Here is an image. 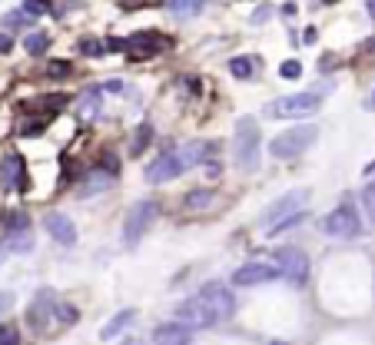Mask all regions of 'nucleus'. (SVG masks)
I'll use <instances>...</instances> for the list:
<instances>
[{
	"label": "nucleus",
	"instance_id": "obj_1",
	"mask_svg": "<svg viewBox=\"0 0 375 345\" xmlns=\"http://www.w3.org/2000/svg\"><path fill=\"white\" fill-rule=\"evenodd\" d=\"M232 160L242 172H256L262 160V130L252 116H242L232 133Z\"/></svg>",
	"mask_w": 375,
	"mask_h": 345
},
{
	"label": "nucleus",
	"instance_id": "obj_2",
	"mask_svg": "<svg viewBox=\"0 0 375 345\" xmlns=\"http://www.w3.org/2000/svg\"><path fill=\"white\" fill-rule=\"evenodd\" d=\"M319 130L312 123H302V126H292V130H286V133H279L276 140L269 143V156H276V160H292V156L306 153L309 146L316 143Z\"/></svg>",
	"mask_w": 375,
	"mask_h": 345
},
{
	"label": "nucleus",
	"instance_id": "obj_3",
	"mask_svg": "<svg viewBox=\"0 0 375 345\" xmlns=\"http://www.w3.org/2000/svg\"><path fill=\"white\" fill-rule=\"evenodd\" d=\"M322 232L329 240H356L362 232V220H359V210L352 202H339L336 210L322 220Z\"/></svg>",
	"mask_w": 375,
	"mask_h": 345
},
{
	"label": "nucleus",
	"instance_id": "obj_4",
	"mask_svg": "<svg viewBox=\"0 0 375 345\" xmlns=\"http://www.w3.org/2000/svg\"><path fill=\"white\" fill-rule=\"evenodd\" d=\"M322 106V96L319 93H289V96H279L266 106V113L272 120H296V116H312Z\"/></svg>",
	"mask_w": 375,
	"mask_h": 345
},
{
	"label": "nucleus",
	"instance_id": "obj_5",
	"mask_svg": "<svg viewBox=\"0 0 375 345\" xmlns=\"http://www.w3.org/2000/svg\"><path fill=\"white\" fill-rule=\"evenodd\" d=\"M156 212H160V206H156L153 200H143V202H136L133 210L126 212V220H123V242L133 249L136 242L146 236V230L153 226L156 220Z\"/></svg>",
	"mask_w": 375,
	"mask_h": 345
},
{
	"label": "nucleus",
	"instance_id": "obj_6",
	"mask_svg": "<svg viewBox=\"0 0 375 345\" xmlns=\"http://www.w3.org/2000/svg\"><path fill=\"white\" fill-rule=\"evenodd\" d=\"M196 296H200V302L212 312L216 322H226V319L236 316V299H232V292L222 286V282H206Z\"/></svg>",
	"mask_w": 375,
	"mask_h": 345
},
{
	"label": "nucleus",
	"instance_id": "obj_7",
	"mask_svg": "<svg viewBox=\"0 0 375 345\" xmlns=\"http://www.w3.org/2000/svg\"><path fill=\"white\" fill-rule=\"evenodd\" d=\"M272 266L279 269V276L289 279L292 286H302V282L309 279V259H306V252L296 249V246H282V249H276Z\"/></svg>",
	"mask_w": 375,
	"mask_h": 345
},
{
	"label": "nucleus",
	"instance_id": "obj_8",
	"mask_svg": "<svg viewBox=\"0 0 375 345\" xmlns=\"http://www.w3.org/2000/svg\"><path fill=\"white\" fill-rule=\"evenodd\" d=\"M272 279H279V269L272 262H246L232 272V286L240 289H252V286H266Z\"/></svg>",
	"mask_w": 375,
	"mask_h": 345
},
{
	"label": "nucleus",
	"instance_id": "obj_9",
	"mask_svg": "<svg viewBox=\"0 0 375 345\" xmlns=\"http://www.w3.org/2000/svg\"><path fill=\"white\" fill-rule=\"evenodd\" d=\"M306 202H309V190H289L286 196H279V200L272 202L269 210H262L260 222L262 226H272V222H279L282 216H289V212L306 210Z\"/></svg>",
	"mask_w": 375,
	"mask_h": 345
},
{
	"label": "nucleus",
	"instance_id": "obj_10",
	"mask_svg": "<svg viewBox=\"0 0 375 345\" xmlns=\"http://www.w3.org/2000/svg\"><path fill=\"white\" fill-rule=\"evenodd\" d=\"M176 322H183V326H190V329L216 326V319H212V312L200 302V296H192V299H186V302L176 306Z\"/></svg>",
	"mask_w": 375,
	"mask_h": 345
},
{
	"label": "nucleus",
	"instance_id": "obj_11",
	"mask_svg": "<svg viewBox=\"0 0 375 345\" xmlns=\"http://www.w3.org/2000/svg\"><path fill=\"white\" fill-rule=\"evenodd\" d=\"M216 153H220V143H212V140H192V143H186V146H180V150H176V156H180L183 170H190V166H200V163H212V160H216Z\"/></svg>",
	"mask_w": 375,
	"mask_h": 345
},
{
	"label": "nucleus",
	"instance_id": "obj_12",
	"mask_svg": "<svg viewBox=\"0 0 375 345\" xmlns=\"http://www.w3.org/2000/svg\"><path fill=\"white\" fill-rule=\"evenodd\" d=\"M183 172V163H180V156H176V150H170V153H160L153 160V163L146 166V182H170L176 180Z\"/></svg>",
	"mask_w": 375,
	"mask_h": 345
},
{
	"label": "nucleus",
	"instance_id": "obj_13",
	"mask_svg": "<svg viewBox=\"0 0 375 345\" xmlns=\"http://www.w3.org/2000/svg\"><path fill=\"white\" fill-rule=\"evenodd\" d=\"M43 230L50 232V240L60 242V246H73L77 242V226L67 212H47L43 216Z\"/></svg>",
	"mask_w": 375,
	"mask_h": 345
},
{
	"label": "nucleus",
	"instance_id": "obj_14",
	"mask_svg": "<svg viewBox=\"0 0 375 345\" xmlns=\"http://www.w3.org/2000/svg\"><path fill=\"white\" fill-rule=\"evenodd\" d=\"M103 110V86H87L83 93L77 96V116L80 123H93Z\"/></svg>",
	"mask_w": 375,
	"mask_h": 345
},
{
	"label": "nucleus",
	"instance_id": "obj_15",
	"mask_svg": "<svg viewBox=\"0 0 375 345\" xmlns=\"http://www.w3.org/2000/svg\"><path fill=\"white\" fill-rule=\"evenodd\" d=\"M156 345H192V329L183 322H163L153 329Z\"/></svg>",
	"mask_w": 375,
	"mask_h": 345
},
{
	"label": "nucleus",
	"instance_id": "obj_16",
	"mask_svg": "<svg viewBox=\"0 0 375 345\" xmlns=\"http://www.w3.org/2000/svg\"><path fill=\"white\" fill-rule=\"evenodd\" d=\"M110 186H113V172L103 170V166H96L87 180H83V186H80V196L87 200V196H96V192H106Z\"/></svg>",
	"mask_w": 375,
	"mask_h": 345
},
{
	"label": "nucleus",
	"instance_id": "obj_17",
	"mask_svg": "<svg viewBox=\"0 0 375 345\" xmlns=\"http://www.w3.org/2000/svg\"><path fill=\"white\" fill-rule=\"evenodd\" d=\"M4 180H14V186H17L20 192L27 190V172H24V156L20 153H7L4 156Z\"/></svg>",
	"mask_w": 375,
	"mask_h": 345
},
{
	"label": "nucleus",
	"instance_id": "obj_18",
	"mask_svg": "<svg viewBox=\"0 0 375 345\" xmlns=\"http://www.w3.org/2000/svg\"><path fill=\"white\" fill-rule=\"evenodd\" d=\"M133 319H136V309H120V312H116V316L110 319V322H106L103 329H100V339H103V342L116 339V336H120V332H123L126 326H130V322H133Z\"/></svg>",
	"mask_w": 375,
	"mask_h": 345
},
{
	"label": "nucleus",
	"instance_id": "obj_19",
	"mask_svg": "<svg viewBox=\"0 0 375 345\" xmlns=\"http://www.w3.org/2000/svg\"><path fill=\"white\" fill-rule=\"evenodd\" d=\"M50 309H53V296H50V292H40L37 302H34L27 312L30 329H43V319H50Z\"/></svg>",
	"mask_w": 375,
	"mask_h": 345
},
{
	"label": "nucleus",
	"instance_id": "obj_20",
	"mask_svg": "<svg viewBox=\"0 0 375 345\" xmlns=\"http://www.w3.org/2000/svg\"><path fill=\"white\" fill-rule=\"evenodd\" d=\"M67 103H70L67 93H47V96H37V103H30V113L50 116V113H60V110H63Z\"/></svg>",
	"mask_w": 375,
	"mask_h": 345
},
{
	"label": "nucleus",
	"instance_id": "obj_21",
	"mask_svg": "<svg viewBox=\"0 0 375 345\" xmlns=\"http://www.w3.org/2000/svg\"><path fill=\"white\" fill-rule=\"evenodd\" d=\"M256 70H260V60L256 57H232L230 60V73L236 80H252L256 77Z\"/></svg>",
	"mask_w": 375,
	"mask_h": 345
},
{
	"label": "nucleus",
	"instance_id": "obj_22",
	"mask_svg": "<svg viewBox=\"0 0 375 345\" xmlns=\"http://www.w3.org/2000/svg\"><path fill=\"white\" fill-rule=\"evenodd\" d=\"M50 47V37L43 30H27V37H24V50H27L30 57H43Z\"/></svg>",
	"mask_w": 375,
	"mask_h": 345
},
{
	"label": "nucleus",
	"instance_id": "obj_23",
	"mask_svg": "<svg viewBox=\"0 0 375 345\" xmlns=\"http://www.w3.org/2000/svg\"><path fill=\"white\" fill-rule=\"evenodd\" d=\"M306 216H309L306 210H296V212H289V216H282L279 222H272V226H269V236H282V232L296 230V226H302V222H306Z\"/></svg>",
	"mask_w": 375,
	"mask_h": 345
},
{
	"label": "nucleus",
	"instance_id": "obj_24",
	"mask_svg": "<svg viewBox=\"0 0 375 345\" xmlns=\"http://www.w3.org/2000/svg\"><path fill=\"white\" fill-rule=\"evenodd\" d=\"M150 143H153V126L140 123V126H136V133H133V140H130V153H133V156L146 153V146H150Z\"/></svg>",
	"mask_w": 375,
	"mask_h": 345
},
{
	"label": "nucleus",
	"instance_id": "obj_25",
	"mask_svg": "<svg viewBox=\"0 0 375 345\" xmlns=\"http://www.w3.org/2000/svg\"><path fill=\"white\" fill-rule=\"evenodd\" d=\"M50 319H53L57 326H73V322H77V309L70 306V302H53Z\"/></svg>",
	"mask_w": 375,
	"mask_h": 345
},
{
	"label": "nucleus",
	"instance_id": "obj_26",
	"mask_svg": "<svg viewBox=\"0 0 375 345\" xmlns=\"http://www.w3.org/2000/svg\"><path fill=\"white\" fill-rule=\"evenodd\" d=\"M183 202H186V210H206V206L216 202V192L212 190H192Z\"/></svg>",
	"mask_w": 375,
	"mask_h": 345
},
{
	"label": "nucleus",
	"instance_id": "obj_27",
	"mask_svg": "<svg viewBox=\"0 0 375 345\" xmlns=\"http://www.w3.org/2000/svg\"><path fill=\"white\" fill-rule=\"evenodd\" d=\"M43 126H47V116H30V120H20L17 133L20 136H40L43 133Z\"/></svg>",
	"mask_w": 375,
	"mask_h": 345
},
{
	"label": "nucleus",
	"instance_id": "obj_28",
	"mask_svg": "<svg viewBox=\"0 0 375 345\" xmlns=\"http://www.w3.org/2000/svg\"><path fill=\"white\" fill-rule=\"evenodd\" d=\"M47 77H50V80H67V77H73V63H70V60H53V63H47Z\"/></svg>",
	"mask_w": 375,
	"mask_h": 345
},
{
	"label": "nucleus",
	"instance_id": "obj_29",
	"mask_svg": "<svg viewBox=\"0 0 375 345\" xmlns=\"http://www.w3.org/2000/svg\"><path fill=\"white\" fill-rule=\"evenodd\" d=\"M30 20H34V17H30L24 7H20V10H10L7 17H4V24H7V30H20V27H27Z\"/></svg>",
	"mask_w": 375,
	"mask_h": 345
},
{
	"label": "nucleus",
	"instance_id": "obj_30",
	"mask_svg": "<svg viewBox=\"0 0 375 345\" xmlns=\"http://www.w3.org/2000/svg\"><path fill=\"white\" fill-rule=\"evenodd\" d=\"M166 4H170V7H173L180 17H186V14H196V10H200L206 0H166Z\"/></svg>",
	"mask_w": 375,
	"mask_h": 345
},
{
	"label": "nucleus",
	"instance_id": "obj_31",
	"mask_svg": "<svg viewBox=\"0 0 375 345\" xmlns=\"http://www.w3.org/2000/svg\"><path fill=\"white\" fill-rule=\"evenodd\" d=\"M80 53H83V57H103L106 47L100 43V40H93V37H83V40H80Z\"/></svg>",
	"mask_w": 375,
	"mask_h": 345
},
{
	"label": "nucleus",
	"instance_id": "obj_32",
	"mask_svg": "<svg viewBox=\"0 0 375 345\" xmlns=\"http://www.w3.org/2000/svg\"><path fill=\"white\" fill-rule=\"evenodd\" d=\"M24 10H27L30 17H40V14H50L53 4L50 0H24Z\"/></svg>",
	"mask_w": 375,
	"mask_h": 345
},
{
	"label": "nucleus",
	"instance_id": "obj_33",
	"mask_svg": "<svg viewBox=\"0 0 375 345\" xmlns=\"http://www.w3.org/2000/svg\"><path fill=\"white\" fill-rule=\"evenodd\" d=\"M279 77L282 80H299L302 77V63H299V60H286V63H279Z\"/></svg>",
	"mask_w": 375,
	"mask_h": 345
},
{
	"label": "nucleus",
	"instance_id": "obj_34",
	"mask_svg": "<svg viewBox=\"0 0 375 345\" xmlns=\"http://www.w3.org/2000/svg\"><path fill=\"white\" fill-rule=\"evenodd\" d=\"M362 206H366V216L375 222V180L369 182L366 190H362Z\"/></svg>",
	"mask_w": 375,
	"mask_h": 345
},
{
	"label": "nucleus",
	"instance_id": "obj_35",
	"mask_svg": "<svg viewBox=\"0 0 375 345\" xmlns=\"http://www.w3.org/2000/svg\"><path fill=\"white\" fill-rule=\"evenodd\" d=\"M0 345H20V336L14 326H0Z\"/></svg>",
	"mask_w": 375,
	"mask_h": 345
},
{
	"label": "nucleus",
	"instance_id": "obj_36",
	"mask_svg": "<svg viewBox=\"0 0 375 345\" xmlns=\"http://www.w3.org/2000/svg\"><path fill=\"white\" fill-rule=\"evenodd\" d=\"M103 47H106V53H123V50H126V40L113 37V40H106Z\"/></svg>",
	"mask_w": 375,
	"mask_h": 345
},
{
	"label": "nucleus",
	"instance_id": "obj_37",
	"mask_svg": "<svg viewBox=\"0 0 375 345\" xmlns=\"http://www.w3.org/2000/svg\"><path fill=\"white\" fill-rule=\"evenodd\" d=\"M269 14H272V7H269V4H262V7H256V14H252V24H266V17H269Z\"/></svg>",
	"mask_w": 375,
	"mask_h": 345
},
{
	"label": "nucleus",
	"instance_id": "obj_38",
	"mask_svg": "<svg viewBox=\"0 0 375 345\" xmlns=\"http://www.w3.org/2000/svg\"><path fill=\"white\" fill-rule=\"evenodd\" d=\"M10 306H14V292H0V316H4Z\"/></svg>",
	"mask_w": 375,
	"mask_h": 345
},
{
	"label": "nucleus",
	"instance_id": "obj_39",
	"mask_svg": "<svg viewBox=\"0 0 375 345\" xmlns=\"http://www.w3.org/2000/svg\"><path fill=\"white\" fill-rule=\"evenodd\" d=\"M10 47H14L10 37H7V34H0V53H10Z\"/></svg>",
	"mask_w": 375,
	"mask_h": 345
},
{
	"label": "nucleus",
	"instance_id": "obj_40",
	"mask_svg": "<svg viewBox=\"0 0 375 345\" xmlns=\"http://www.w3.org/2000/svg\"><path fill=\"white\" fill-rule=\"evenodd\" d=\"M10 256V246H7V240H0V262Z\"/></svg>",
	"mask_w": 375,
	"mask_h": 345
},
{
	"label": "nucleus",
	"instance_id": "obj_41",
	"mask_svg": "<svg viewBox=\"0 0 375 345\" xmlns=\"http://www.w3.org/2000/svg\"><path fill=\"white\" fill-rule=\"evenodd\" d=\"M366 110H375V90L369 93V100H366Z\"/></svg>",
	"mask_w": 375,
	"mask_h": 345
},
{
	"label": "nucleus",
	"instance_id": "obj_42",
	"mask_svg": "<svg viewBox=\"0 0 375 345\" xmlns=\"http://www.w3.org/2000/svg\"><path fill=\"white\" fill-rule=\"evenodd\" d=\"M372 172H375V160H372V163L366 166V176H372Z\"/></svg>",
	"mask_w": 375,
	"mask_h": 345
},
{
	"label": "nucleus",
	"instance_id": "obj_43",
	"mask_svg": "<svg viewBox=\"0 0 375 345\" xmlns=\"http://www.w3.org/2000/svg\"><path fill=\"white\" fill-rule=\"evenodd\" d=\"M369 14H372V17H375V0H369Z\"/></svg>",
	"mask_w": 375,
	"mask_h": 345
},
{
	"label": "nucleus",
	"instance_id": "obj_44",
	"mask_svg": "<svg viewBox=\"0 0 375 345\" xmlns=\"http://www.w3.org/2000/svg\"><path fill=\"white\" fill-rule=\"evenodd\" d=\"M126 345H143V342L140 339H126Z\"/></svg>",
	"mask_w": 375,
	"mask_h": 345
},
{
	"label": "nucleus",
	"instance_id": "obj_45",
	"mask_svg": "<svg viewBox=\"0 0 375 345\" xmlns=\"http://www.w3.org/2000/svg\"><path fill=\"white\" fill-rule=\"evenodd\" d=\"M326 4H332V0H326Z\"/></svg>",
	"mask_w": 375,
	"mask_h": 345
}]
</instances>
